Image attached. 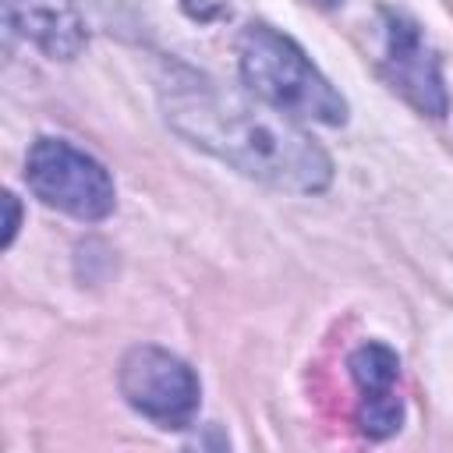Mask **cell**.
<instances>
[{
	"label": "cell",
	"instance_id": "2",
	"mask_svg": "<svg viewBox=\"0 0 453 453\" xmlns=\"http://www.w3.org/2000/svg\"><path fill=\"white\" fill-rule=\"evenodd\" d=\"M241 78L255 99L276 106L287 117H304L319 124H343V96L319 74L308 53L283 32L269 25H251L241 39Z\"/></svg>",
	"mask_w": 453,
	"mask_h": 453
},
{
	"label": "cell",
	"instance_id": "8",
	"mask_svg": "<svg viewBox=\"0 0 453 453\" xmlns=\"http://www.w3.org/2000/svg\"><path fill=\"white\" fill-rule=\"evenodd\" d=\"M4 209H7V223H4V244H11V241H14V230H18V202H14V195H11V191L4 195Z\"/></svg>",
	"mask_w": 453,
	"mask_h": 453
},
{
	"label": "cell",
	"instance_id": "5",
	"mask_svg": "<svg viewBox=\"0 0 453 453\" xmlns=\"http://www.w3.org/2000/svg\"><path fill=\"white\" fill-rule=\"evenodd\" d=\"M382 67L389 85L421 113L428 117H442L449 99H446V85H442V67L435 50L428 46V39L421 35V28L403 18L386 11V50H382Z\"/></svg>",
	"mask_w": 453,
	"mask_h": 453
},
{
	"label": "cell",
	"instance_id": "1",
	"mask_svg": "<svg viewBox=\"0 0 453 453\" xmlns=\"http://www.w3.org/2000/svg\"><path fill=\"white\" fill-rule=\"evenodd\" d=\"M163 106L170 127L191 145L280 191L315 195L333 180L322 145L269 103L258 106L209 78L177 71L163 85Z\"/></svg>",
	"mask_w": 453,
	"mask_h": 453
},
{
	"label": "cell",
	"instance_id": "7",
	"mask_svg": "<svg viewBox=\"0 0 453 453\" xmlns=\"http://www.w3.org/2000/svg\"><path fill=\"white\" fill-rule=\"evenodd\" d=\"M4 21L53 60H71L85 46V21L74 0H4Z\"/></svg>",
	"mask_w": 453,
	"mask_h": 453
},
{
	"label": "cell",
	"instance_id": "4",
	"mask_svg": "<svg viewBox=\"0 0 453 453\" xmlns=\"http://www.w3.org/2000/svg\"><path fill=\"white\" fill-rule=\"evenodd\" d=\"M120 393L138 414L159 425H184L198 407L195 372L159 347H134L124 354Z\"/></svg>",
	"mask_w": 453,
	"mask_h": 453
},
{
	"label": "cell",
	"instance_id": "6",
	"mask_svg": "<svg viewBox=\"0 0 453 453\" xmlns=\"http://www.w3.org/2000/svg\"><path fill=\"white\" fill-rule=\"evenodd\" d=\"M350 375L361 393V428L372 439H386L400 428L403 421V400L396 393V375L400 361L389 347L382 343H365L350 354Z\"/></svg>",
	"mask_w": 453,
	"mask_h": 453
},
{
	"label": "cell",
	"instance_id": "3",
	"mask_svg": "<svg viewBox=\"0 0 453 453\" xmlns=\"http://www.w3.org/2000/svg\"><path fill=\"white\" fill-rule=\"evenodd\" d=\"M28 188L53 209L74 219H103L113 212V180L99 159L64 138H39L25 163Z\"/></svg>",
	"mask_w": 453,
	"mask_h": 453
}]
</instances>
